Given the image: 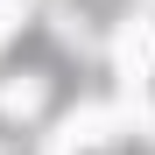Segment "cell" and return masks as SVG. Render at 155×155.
Here are the masks:
<instances>
[{
    "mask_svg": "<svg viewBox=\"0 0 155 155\" xmlns=\"http://www.w3.org/2000/svg\"><path fill=\"white\" fill-rule=\"evenodd\" d=\"M148 71H155V21H127L120 28V85H127V99H134V113H141Z\"/></svg>",
    "mask_w": 155,
    "mask_h": 155,
    "instance_id": "6da1fadb",
    "label": "cell"
},
{
    "mask_svg": "<svg viewBox=\"0 0 155 155\" xmlns=\"http://www.w3.org/2000/svg\"><path fill=\"white\" fill-rule=\"evenodd\" d=\"M49 155H71V148H64V141H57V148H49Z\"/></svg>",
    "mask_w": 155,
    "mask_h": 155,
    "instance_id": "277c9868",
    "label": "cell"
},
{
    "mask_svg": "<svg viewBox=\"0 0 155 155\" xmlns=\"http://www.w3.org/2000/svg\"><path fill=\"white\" fill-rule=\"evenodd\" d=\"M14 28H21V7H14V0H0V42H7Z\"/></svg>",
    "mask_w": 155,
    "mask_h": 155,
    "instance_id": "3957f363",
    "label": "cell"
},
{
    "mask_svg": "<svg viewBox=\"0 0 155 155\" xmlns=\"http://www.w3.org/2000/svg\"><path fill=\"white\" fill-rule=\"evenodd\" d=\"M42 106V85H35V78H7V85H0V113H7V120H28Z\"/></svg>",
    "mask_w": 155,
    "mask_h": 155,
    "instance_id": "7a4b0ae2",
    "label": "cell"
}]
</instances>
